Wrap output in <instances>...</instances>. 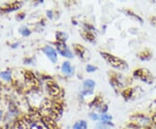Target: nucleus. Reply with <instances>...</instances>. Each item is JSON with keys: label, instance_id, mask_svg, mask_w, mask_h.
Returning <instances> with one entry per match:
<instances>
[{"label": "nucleus", "instance_id": "9", "mask_svg": "<svg viewBox=\"0 0 156 129\" xmlns=\"http://www.w3.org/2000/svg\"><path fill=\"white\" fill-rule=\"evenodd\" d=\"M74 48H75V51L76 53V55H78L79 57L83 58L84 56V53L86 51V49L84 48L83 45H74Z\"/></svg>", "mask_w": 156, "mask_h": 129}, {"label": "nucleus", "instance_id": "3", "mask_svg": "<svg viewBox=\"0 0 156 129\" xmlns=\"http://www.w3.org/2000/svg\"><path fill=\"white\" fill-rule=\"evenodd\" d=\"M134 75L136 78L140 79L141 80L145 81V82H147V83H150L151 82V75L147 70H145V69H139V70H136V71L134 72Z\"/></svg>", "mask_w": 156, "mask_h": 129}, {"label": "nucleus", "instance_id": "11", "mask_svg": "<svg viewBox=\"0 0 156 129\" xmlns=\"http://www.w3.org/2000/svg\"><path fill=\"white\" fill-rule=\"evenodd\" d=\"M109 125L113 126L109 122H101V123H99L96 126V129H109V127H108Z\"/></svg>", "mask_w": 156, "mask_h": 129}, {"label": "nucleus", "instance_id": "8", "mask_svg": "<svg viewBox=\"0 0 156 129\" xmlns=\"http://www.w3.org/2000/svg\"><path fill=\"white\" fill-rule=\"evenodd\" d=\"M30 127V129H48V127H46V125L43 121H41V120L31 122Z\"/></svg>", "mask_w": 156, "mask_h": 129}, {"label": "nucleus", "instance_id": "7", "mask_svg": "<svg viewBox=\"0 0 156 129\" xmlns=\"http://www.w3.org/2000/svg\"><path fill=\"white\" fill-rule=\"evenodd\" d=\"M62 73H64V74L69 75V76L72 75L73 73H74V69L71 66L70 63L68 61H65L62 65Z\"/></svg>", "mask_w": 156, "mask_h": 129}, {"label": "nucleus", "instance_id": "10", "mask_svg": "<svg viewBox=\"0 0 156 129\" xmlns=\"http://www.w3.org/2000/svg\"><path fill=\"white\" fill-rule=\"evenodd\" d=\"M73 129H87V123L84 120H80L74 125Z\"/></svg>", "mask_w": 156, "mask_h": 129}, {"label": "nucleus", "instance_id": "16", "mask_svg": "<svg viewBox=\"0 0 156 129\" xmlns=\"http://www.w3.org/2000/svg\"><path fill=\"white\" fill-rule=\"evenodd\" d=\"M123 95H124V97L125 98H129V96H131V94H132V90L131 89H128V90H126L124 93H122Z\"/></svg>", "mask_w": 156, "mask_h": 129}, {"label": "nucleus", "instance_id": "17", "mask_svg": "<svg viewBox=\"0 0 156 129\" xmlns=\"http://www.w3.org/2000/svg\"><path fill=\"white\" fill-rule=\"evenodd\" d=\"M21 33H22L23 36H28V35L30 34V32L27 28H23L21 30Z\"/></svg>", "mask_w": 156, "mask_h": 129}, {"label": "nucleus", "instance_id": "21", "mask_svg": "<svg viewBox=\"0 0 156 129\" xmlns=\"http://www.w3.org/2000/svg\"><path fill=\"white\" fill-rule=\"evenodd\" d=\"M0 118H1V111H0Z\"/></svg>", "mask_w": 156, "mask_h": 129}, {"label": "nucleus", "instance_id": "18", "mask_svg": "<svg viewBox=\"0 0 156 129\" xmlns=\"http://www.w3.org/2000/svg\"><path fill=\"white\" fill-rule=\"evenodd\" d=\"M89 116H90V118L92 119L93 120H99V116H98L97 114L94 113V112L90 113V114H89Z\"/></svg>", "mask_w": 156, "mask_h": 129}, {"label": "nucleus", "instance_id": "6", "mask_svg": "<svg viewBox=\"0 0 156 129\" xmlns=\"http://www.w3.org/2000/svg\"><path fill=\"white\" fill-rule=\"evenodd\" d=\"M95 83L91 80V79H87L83 82V94H89V93H92L94 87H95Z\"/></svg>", "mask_w": 156, "mask_h": 129}, {"label": "nucleus", "instance_id": "19", "mask_svg": "<svg viewBox=\"0 0 156 129\" xmlns=\"http://www.w3.org/2000/svg\"><path fill=\"white\" fill-rule=\"evenodd\" d=\"M151 23L154 25L156 27V17H152V19H151Z\"/></svg>", "mask_w": 156, "mask_h": 129}, {"label": "nucleus", "instance_id": "15", "mask_svg": "<svg viewBox=\"0 0 156 129\" xmlns=\"http://www.w3.org/2000/svg\"><path fill=\"white\" fill-rule=\"evenodd\" d=\"M97 68L94 66H92V65H88L87 66H86V70H87V72H89V73H93V72H95V70H96Z\"/></svg>", "mask_w": 156, "mask_h": 129}, {"label": "nucleus", "instance_id": "20", "mask_svg": "<svg viewBox=\"0 0 156 129\" xmlns=\"http://www.w3.org/2000/svg\"><path fill=\"white\" fill-rule=\"evenodd\" d=\"M153 120H154V122L156 124V114L154 115V117H153Z\"/></svg>", "mask_w": 156, "mask_h": 129}, {"label": "nucleus", "instance_id": "14", "mask_svg": "<svg viewBox=\"0 0 156 129\" xmlns=\"http://www.w3.org/2000/svg\"><path fill=\"white\" fill-rule=\"evenodd\" d=\"M101 119L102 122H109L111 120L112 117L109 115H107V114H103L101 116Z\"/></svg>", "mask_w": 156, "mask_h": 129}, {"label": "nucleus", "instance_id": "13", "mask_svg": "<svg viewBox=\"0 0 156 129\" xmlns=\"http://www.w3.org/2000/svg\"><path fill=\"white\" fill-rule=\"evenodd\" d=\"M84 35H85V38H86V40H88L89 41H90V42H93V41L95 40V36H94V35H93L92 33H90L89 32H85V33H84Z\"/></svg>", "mask_w": 156, "mask_h": 129}, {"label": "nucleus", "instance_id": "4", "mask_svg": "<svg viewBox=\"0 0 156 129\" xmlns=\"http://www.w3.org/2000/svg\"><path fill=\"white\" fill-rule=\"evenodd\" d=\"M46 88L48 90L49 93L53 97H56V96L59 95V93H60V88L55 82H52V81L48 82L47 85H46Z\"/></svg>", "mask_w": 156, "mask_h": 129}, {"label": "nucleus", "instance_id": "1", "mask_svg": "<svg viewBox=\"0 0 156 129\" xmlns=\"http://www.w3.org/2000/svg\"><path fill=\"white\" fill-rule=\"evenodd\" d=\"M101 55L103 57V59L113 67L120 69V70H125L128 67L127 63L118 57L114 56L110 53H107V52H101Z\"/></svg>", "mask_w": 156, "mask_h": 129}, {"label": "nucleus", "instance_id": "5", "mask_svg": "<svg viewBox=\"0 0 156 129\" xmlns=\"http://www.w3.org/2000/svg\"><path fill=\"white\" fill-rule=\"evenodd\" d=\"M44 52L46 54V56L50 59L53 63H56L57 60V55H56V51L54 50V48H52L50 45H47L44 48Z\"/></svg>", "mask_w": 156, "mask_h": 129}, {"label": "nucleus", "instance_id": "2", "mask_svg": "<svg viewBox=\"0 0 156 129\" xmlns=\"http://www.w3.org/2000/svg\"><path fill=\"white\" fill-rule=\"evenodd\" d=\"M56 49H57L58 52H59L61 55H62L63 57H65V58L71 59L73 57L72 52L69 50V48L67 47L65 42L57 41V42H56Z\"/></svg>", "mask_w": 156, "mask_h": 129}, {"label": "nucleus", "instance_id": "12", "mask_svg": "<svg viewBox=\"0 0 156 129\" xmlns=\"http://www.w3.org/2000/svg\"><path fill=\"white\" fill-rule=\"evenodd\" d=\"M0 76L5 80H10L11 79V72L7 71V72H3L0 73Z\"/></svg>", "mask_w": 156, "mask_h": 129}]
</instances>
